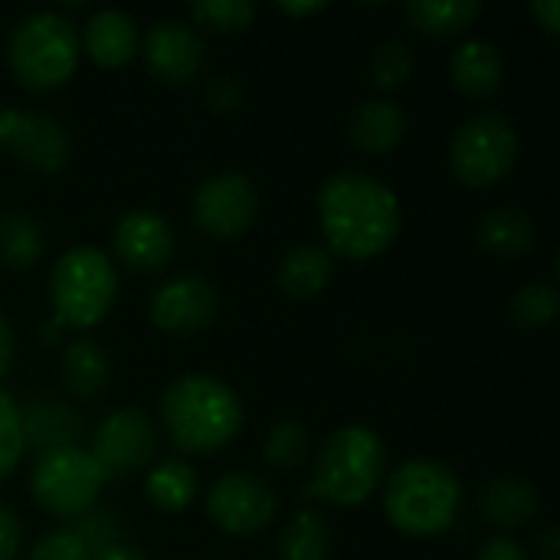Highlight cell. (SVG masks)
<instances>
[{
  "mask_svg": "<svg viewBox=\"0 0 560 560\" xmlns=\"http://www.w3.org/2000/svg\"><path fill=\"white\" fill-rule=\"evenodd\" d=\"M335 276V259L325 246H292L279 262V289L289 299H315Z\"/></svg>",
  "mask_w": 560,
  "mask_h": 560,
  "instance_id": "obj_23",
  "label": "cell"
},
{
  "mask_svg": "<svg viewBox=\"0 0 560 560\" xmlns=\"http://www.w3.org/2000/svg\"><path fill=\"white\" fill-rule=\"evenodd\" d=\"M23 450L46 456L56 450H69L82 436V417L62 400H30L20 407Z\"/></svg>",
  "mask_w": 560,
  "mask_h": 560,
  "instance_id": "obj_16",
  "label": "cell"
},
{
  "mask_svg": "<svg viewBox=\"0 0 560 560\" xmlns=\"http://www.w3.org/2000/svg\"><path fill=\"white\" fill-rule=\"evenodd\" d=\"M518 161V131L499 115L486 112L469 118L450 141V167L459 184L482 190L512 174Z\"/></svg>",
  "mask_w": 560,
  "mask_h": 560,
  "instance_id": "obj_8",
  "label": "cell"
},
{
  "mask_svg": "<svg viewBox=\"0 0 560 560\" xmlns=\"http://www.w3.org/2000/svg\"><path fill=\"white\" fill-rule=\"evenodd\" d=\"M118 299L115 262L95 246H72L49 272L52 318L62 328H95Z\"/></svg>",
  "mask_w": 560,
  "mask_h": 560,
  "instance_id": "obj_6",
  "label": "cell"
},
{
  "mask_svg": "<svg viewBox=\"0 0 560 560\" xmlns=\"http://www.w3.org/2000/svg\"><path fill=\"white\" fill-rule=\"evenodd\" d=\"M368 75L371 82L381 89V92H397L410 82L413 75V52L407 43L400 39H387L374 49L371 56V66H368Z\"/></svg>",
  "mask_w": 560,
  "mask_h": 560,
  "instance_id": "obj_29",
  "label": "cell"
},
{
  "mask_svg": "<svg viewBox=\"0 0 560 560\" xmlns=\"http://www.w3.org/2000/svg\"><path fill=\"white\" fill-rule=\"evenodd\" d=\"M479 246L495 259H522L535 249V220L518 207H495L476 226Z\"/></svg>",
  "mask_w": 560,
  "mask_h": 560,
  "instance_id": "obj_21",
  "label": "cell"
},
{
  "mask_svg": "<svg viewBox=\"0 0 560 560\" xmlns=\"http://www.w3.org/2000/svg\"><path fill=\"white\" fill-rule=\"evenodd\" d=\"M387 469V446L371 427H341L335 430L315 456V479L305 495L328 499L341 509L364 505Z\"/></svg>",
  "mask_w": 560,
  "mask_h": 560,
  "instance_id": "obj_4",
  "label": "cell"
},
{
  "mask_svg": "<svg viewBox=\"0 0 560 560\" xmlns=\"http://www.w3.org/2000/svg\"><path fill=\"white\" fill-rule=\"evenodd\" d=\"M105 482L108 479L102 476L89 450L79 446L36 456L30 472V492L36 505L52 518H72V522L89 509H95Z\"/></svg>",
  "mask_w": 560,
  "mask_h": 560,
  "instance_id": "obj_7",
  "label": "cell"
},
{
  "mask_svg": "<svg viewBox=\"0 0 560 560\" xmlns=\"http://www.w3.org/2000/svg\"><path fill=\"white\" fill-rule=\"evenodd\" d=\"M404 16L417 33L456 36V33H466L482 16V3L479 0H413L404 7Z\"/></svg>",
  "mask_w": 560,
  "mask_h": 560,
  "instance_id": "obj_24",
  "label": "cell"
},
{
  "mask_svg": "<svg viewBox=\"0 0 560 560\" xmlns=\"http://www.w3.org/2000/svg\"><path fill=\"white\" fill-rule=\"evenodd\" d=\"M407 135V112L394 98H368L348 121V138L364 154H387Z\"/></svg>",
  "mask_w": 560,
  "mask_h": 560,
  "instance_id": "obj_18",
  "label": "cell"
},
{
  "mask_svg": "<svg viewBox=\"0 0 560 560\" xmlns=\"http://www.w3.org/2000/svg\"><path fill=\"white\" fill-rule=\"evenodd\" d=\"M243 102V85L233 75H217L207 82V105L213 112H236Z\"/></svg>",
  "mask_w": 560,
  "mask_h": 560,
  "instance_id": "obj_35",
  "label": "cell"
},
{
  "mask_svg": "<svg viewBox=\"0 0 560 560\" xmlns=\"http://www.w3.org/2000/svg\"><path fill=\"white\" fill-rule=\"evenodd\" d=\"M276 512H279L276 492L249 472H226L207 492L210 522L220 532L236 535V538L266 532L272 525Z\"/></svg>",
  "mask_w": 560,
  "mask_h": 560,
  "instance_id": "obj_10",
  "label": "cell"
},
{
  "mask_svg": "<svg viewBox=\"0 0 560 560\" xmlns=\"http://www.w3.org/2000/svg\"><path fill=\"white\" fill-rule=\"evenodd\" d=\"M318 223L331 256L368 262L397 240L400 200L384 180L361 171H341L318 190Z\"/></svg>",
  "mask_w": 560,
  "mask_h": 560,
  "instance_id": "obj_1",
  "label": "cell"
},
{
  "mask_svg": "<svg viewBox=\"0 0 560 560\" xmlns=\"http://www.w3.org/2000/svg\"><path fill=\"white\" fill-rule=\"evenodd\" d=\"M479 512L489 525L502 532H518L532 525L541 512V495L525 479H492L479 495Z\"/></svg>",
  "mask_w": 560,
  "mask_h": 560,
  "instance_id": "obj_20",
  "label": "cell"
},
{
  "mask_svg": "<svg viewBox=\"0 0 560 560\" xmlns=\"http://www.w3.org/2000/svg\"><path fill=\"white\" fill-rule=\"evenodd\" d=\"M161 423L180 453L210 456L240 436L243 407L223 381L207 374H184L167 384L161 397Z\"/></svg>",
  "mask_w": 560,
  "mask_h": 560,
  "instance_id": "obj_2",
  "label": "cell"
},
{
  "mask_svg": "<svg viewBox=\"0 0 560 560\" xmlns=\"http://www.w3.org/2000/svg\"><path fill=\"white\" fill-rule=\"evenodd\" d=\"M279 10L289 16H312V13H322L325 3H279Z\"/></svg>",
  "mask_w": 560,
  "mask_h": 560,
  "instance_id": "obj_42",
  "label": "cell"
},
{
  "mask_svg": "<svg viewBox=\"0 0 560 560\" xmlns=\"http://www.w3.org/2000/svg\"><path fill=\"white\" fill-rule=\"evenodd\" d=\"M217 289L210 279L197 276V272H184L167 279L148 305V315L154 322V328L167 331V335H194L200 328H207L217 315Z\"/></svg>",
  "mask_w": 560,
  "mask_h": 560,
  "instance_id": "obj_13",
  "label": "cell"
},
{
  "mask_svg": "<svg viewBox=\"0 0 560 560\" xmlns=\"http://www.w3.org/2000/svg\"><path fill=\"white\" fill-rule=\"evenodd\" d=\"M509 312L522 328H548L558 315V289L551 282H528L515 292Z\"/></svg>",
  "mask_w": 560,
  "mask_h": 560,
  "instance_id": "obj_30",
  "label": "cell"
},
{
  "mask_svg": "<svg viewBox=\"0 0 560 560\" xmlns=\"http://www.w3.org/2000/svg\"><path fill=\"white\" fill-rule=\"evenodd\" d=\"M43 256V226L30 213L0 217V262L7 269H30Z\"/></svg>",
  "mask_w": 560,
  "mask_h": 560,
  "instance_id": "obj_27",
  "label": "cell"
},
{
  "mask_svg": "<svg viewBox=\"0 0 560 560\" xmlns=\"http://www.w3.org/2000/svg\"><path fill=\"white\" fill-rule=\"evenodd\" d=\"M450 79L463 95L489 98L502 89V79H505L502 52L489 39H466L463 46H456L450 59Z\"/></svg>",
  "mask_w": 560,
  "mask_h": 560,
  "instance_id": "obj_19",
  "label": "cell"
},
{
  "mask_svg": "<svg viewBox=\"0 0 560 560\" xmlns=\"http://www.w3.org/2000/svg\"><path fill=\"white\" fill-rule=\"evenodd\" d=\"M89 59L102 69H121L138 52V23L125 10H98L82 30Z\"/></svg>",
  "mask_w": 560,
  "mask_h": 560,
  "instance_id": "obj_17",
  "label": "cell"
},
{
  "mask_svg": "<svg viewBox=\"0 0 560 560\" xmlns=\"http://www.w3.org/2000/svg\"><path fill=\"white\" fill-rule=\"evenodd\" d=\"M194 23L213 30V33H240L249 30L256 20V3L249 0H207V3H190Z\"/></svg>",
  "mask_w": 560,
  "mask_h": 560,
  "instance_id": "obj_31",
  "label": "cell"
},
{
  "mask_svg": "<svg viewBox=\"0 0 560 560\" xmlns=\"http://www.w3.org/2000/svg\"><path fill=\"white\" fill-rule=\"evenodd\" d=\"M0 151H3V144H0Z\"/></svg>",
  "mask_w": 560,
  "mask_h": 560,
  "instance_id": "obj_43",
  "label": "cell"
},
{
  "mask_svg": "<svg viewBox=\"0 0 560 560\" xmlns=\"http://www.w3.org/2000/svg\"><path fill=\"white\" fill-rule=\"evenodd\" d=\"M115 256L135 272H158L174 253V230L154 210H131L112 233Z\"/></svg>",
  "mask_w": 560,
  "mask_h": 560,
  "instance_id": "obj_15",
  "label": "cell"
},
{
  "mask_svg": "<svg viewBox=\"0 0 560 560\" xmlns=\"http://www.w3.org/2000/svg\"><path fill=\"white\" fill-rule=\"evenodd\" d=\"M92 560H148V558H144V551H138L135 545H128V541L121 538V541H115V545H108V548L95 551Z\"/></svg>",
  "mask_w": 560,
  "mask_h": 560,
  "instance_id": "obj_39",
  "label": "cell"
},
{
  "mask_svg": "<svg viewBox=\"0 0 560 560\" xmlns=\"http://www.w3.org/2000/svg\"><path fill=\"white\" fill-rule=\"evenodd\" d=\"M331 555V528L328 518L315 509H302L279 535L282 560H328Z\"/></svg>",
  "mask_w": 560,
  "mask_h": 560,
  "instance_id": "obj_26",
  "label": "cell"
},
{
  "mask_svg": "<svg viewBox=\"0 0 560 560\" xmlns=\"http://www.w3.org/2000/svg\"><path fill=\"white\" fill-rule=\"evenodd\" d=\"M532 16L541 23V30L548 36H558L560 33V3L558 0H535L532 3Z\"/></svg>",
  "mask_w": 560,
  "mask_h": 560,
  "instance_id": "obj_38",
  "label": "cell"
},
{
  "mask_svg": "<svg viewBox=\"0 0 560 560\" xmlns=\"http://www.w3.org/2000/svg\"><path fill=\"white\" fill-rule=\"evenodd\" d=\"M538 555H541V560H560L558 528H548V532L538 538Z\"/></svg>",
  "mask_w": 560,
  "mask_h": 560,
  "instance_id": "obj_41",
  "label": "cell"
},
{
  "mask_svg": "<svg viewBox=\"0 0 560 560\" xmlns=\"http://www.w3.org/2000/svg\"><path fill=\"white\" fill-rule=\"evenodd\" d=\"M7 62L23 89L52 92L66 85L79 66V33L56 10L26 13L10 33Z\"/></svg>",
  "mask_w": 560,
  "mask_h": 560,
  "instance_id": "obj_5",
  "label": "cell"
},
{
  "mask_svg": "<svg viewBox=\"0 0 560 560\" xmlns=\"http://www.w3.org/2000/svg\"><path fill=\"white\" fill-rule=\"evenodd\" d=\"M20 541H23V525H20V518H16L7 505H0V560L16 558Z\"/></svg>",
  "mask_w": 560,
  "mask_h": 560,
  "instance_id": "obj_36",
  "label": "cell"
},
{
  "mask_svg": "<svg viewBox=\"0 0 560 560\" xmlns=\"http://www.w3.org/2000/svg\"><path fill=\"white\" fill-rule=\"evenodd\" d=\"M26 560H92L89 548L75 538L72 528H59V532H49L43 535L33 548Z\"/></svg>",
  "mask_w": 560,
  "mask_h": 560,
  "instance_id": "obj_34",
  "label": "cell"
},
{
  "mask_svg": "<svg viewBox=\"0 0 560 560\" xmlns=\"http://www.w3.org/2000/svg\"><path fill=\"white\" fill-rule=\"evenodd\" d=\"M308 456V433L299 420H282L276 423L266 440H262V459L272 466V469H282V472H292L305 463Z\"/></svg>",
  "mask_w": 560,
  "mask_h": 560,
  "instance_id": "obj_28",
  "label": "cell"
},
{
  "mask_svg": "<svg viewBox=\"0 0 560 560\" xmlns=\"http://www.w3.org/2000/svg\"><path fill=\"white\" fill-rule=\"evenodd\" d=\"M141 52H144V66L154 79H161L167 85H184L200 72L203 39L197 36V30L190 23L161 16L148 26L144 39H141Z\"/></svg>",
  "mask_w": 560,
  "mask_h": 560,
  "instance_id": "obj_14",
  "label": "cell"
},
{
  "mask_svg": "<svg viewBox=\"0 0 560 560\" xmlns=\"http://www.w3.org/2000/svg\"><path fill=\"white\" fill-rule=\"evenodd\" d=\"M72 532H75V538L89 548V555H95V551H102V548L121 541L118 518L108 515V512H102V509H89L85 515H79V518L72 522Z\"/></svg>",
  "mask_w": 560,
  "mask_h": 560,
  "instance_id": "obj_33",
  "label": "cell"
},
{
  "mask_svg": "<svg viewBox=\"0 0 560 560\" xmlns=\"http://www.w3.org/2000/svg\"><path fill=\"white\" fill-rule=\"evenodd\" d=\"M197 495V476L184 459H164L158 463L144 479V499L167 515L184 512Z\"/></svg>",
  "mask_w": 560,
  "mask_h": 560,
  "instance_id": "obj_25",
  "label": "cell"
},
{
  "mask_svg": "<svg viewBox=\"0 0 560 560\" xmlns=\"http://www.w3.org/2000/svg\"><path fill=\"white\" fill-rule=\"evenodd\" d=\"M10 364H13V328H10V322L0 315V377L10 371Z\"/></svg>",
  "mask_w": 560,
  "mask_h": 560,
  "instance_id": "obj_40",
  "label": "cell"
},
{
  "mask_svg": "<svg viewBox=\"0 0 560 560\" xmlns=\"http://www.w3.org/2000/svg\"><path fill=\"white\" fill-rule=\"evenodd\" d=\"M476 560H528V551L518 541H512V538H489L479 548Z\"/></svg>",
  "mask_w": 560,
  "mask_h": 560,
  "instance_id": "obj_37",
  "label": "cell"
},
{
  "mask_svg": "<svg viewBox=\"0 0 560 560\" xmlns=\"http://www.w3.org/2000/svg\"><path fill=\"white\" fill-rule=\"evenodd\" d=\"M256 213H259V194L253 180L236 171L207 177L190 200L194 223L213 240L243 236L256 223Z\"/></svg>",
  "mask_w": 560,
  "mask_h": 560,
  "instance_id": "obj_9",
  "label": "cell"
},
{
  "mask_svg": "<svg viewBox=\"0 0 560 560\" xmlns=\"http://www.w3.org/2000/svg\"><path fill=\"white\" fill-rule=\"evenodd\" d=\"M59 377H62V387L79 397V400H95L105 394V387L112 384V364H108V354L89 341V338H79V341H69L66 351H62V361H59Z\"/></svg>",
  "mask_w": 560,
  "mask_h": 560,
  "instance_id": "obj_22",
  "label": "cell"
},
{
  "mask_svg": "<svg viewBox=\"0 0 560 560\" xmlns=\"http://www.w3.org/2000/svg\"><path fill=\"white\" fill-rule=\"evenodd\" d=\"M23 430H20V404L0 387V482L23 459Z\"/></svg>",
  "mask_w": 560,
  "mask_h": 560,
  "instance_id": "obj_32",
  "label": "cell"
},
{
  "mask_svg": "<svg viewBox=\"0 0 560 560\" xmlns=\"http://www.w3.org/2000/svg\"><path fill=\"white\" fill-rule=\"evenodd\" d=\"M154 450H158V430H154L151 417L125 407V410H112L98 423L89 456L95 459L102 476L112 479V476H128V472L148 466Z\"/></svg>",
  "mask_w": 560,
  "mask_h": 560,
  "instance_id": "obj_11",
  "label": "cell"
},
{
  "mask_svg": "<svg viewBox=\"0 0 560 560\" xmlns=\"http://www.w3.org/2000/svg\"><path fill=\"white\" fill-rule=\"evenodd\" d=\"M463 486L446 463L410 459L397 466L384 489L387 522L410 538H436L456 525Z\"/></svg>",
  "mask_w": 560,
  "mask_h": 560,
  "instance_id": "obj_3",
  "label": "cell"
},
{
  "mask_svg": "<svg viewBox=\"0 0 560 560\" xmlns=\"http://www.w3.org/2000/svg\"><path fill=\"white\" fill-rule=\"evenodd\" d=\"M0 144L10 148L13 158L36 174L62 171L72 151L69 131L59 118L20 108L0 112Z\"/></svg>",
  "mask_w": 560,
  "mask_h": 560,
  "instance_id": "obj_12",
  "label": "cell"
}]
</instances>
